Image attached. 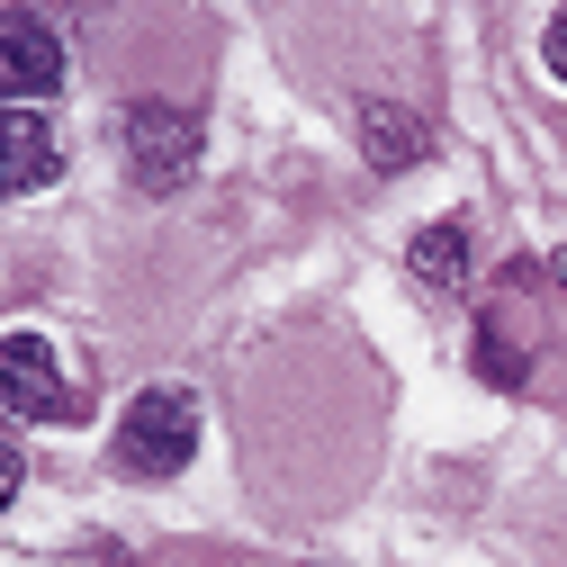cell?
Listing matches in <instances>:
<instances>
[{
  "instance_id": "2",
  "label": "cell",
  "mask_w": 567,
  "mask_h": 567,
  "mask_svg": "<svg viewBox=\"0 0 567 567\" xmlns=\"http://www.w3.org/2000/svg\"><path fill=\"white\" fill-rule=\"evenodd\" d=\"M126 172H135V189L172 198L198 172V117L172 109V100H135L126 109Z\"/></svg>"
},
{
  "instance_id": "5",
  "label": "cell",
  "mask_w": 567,
  "mask_h": 567,
  "mask_svg": "<svg viewBox=\"0 0 567 567\" xmlns=\"http://www.w3.org/2000/svg\"><path fill=\"white\" fill-rule=\"evenodd\" d=\"M63 172V145H54V117L37 109H0V198H28Z\"/></svg>"
},
{
  "instance_id": "1",
  "label": "cell",
  "mask_w": 567,
  "mask_h": 567,
  "mask_svg": "<svg viewBox=\"0 0 567 567\" xmlns=\"http://www.w3.org/2000/svg\"><path fill=\"white\" fill-rule=\"evenodd\" d=\"M109 460H117V477H181L198 460V396L189 388H145L126 405Z\"/></svg>"
},
{
  "instance_id": "8",
  "label": "cell",
  "mask_w": 567,
  "mask_h": 567,
  "mask_svg": "<svg viewBox=\"0 0 567 567\" xmlns=\"http://www.w3.org/2000/svg\"><path fill=\"white\" fill-rule=\"evenodd\" d=\"M468 361H477V379H495V388H523V379H532V361H523L495 324H477V351H468Z\"/></svg>"
},
{
  "instance_id": "4",
  "label": "cell",
  "mask_w": 567,
  "mask_h": 567,
  "mask_svg": "<svg viewBox=\"0 0 567 567\" xmlns=\"http://www.w3.org/2000/svg\"><path fill=\"white\" fill-rule=\"evenodd\" d=\"M82 396L63 388V370H54V342H37V333H0V414L10 423H63Z\"/></svg>"
},
{
  "instance_id": "10",
  "label": "cell",
  "mask_w": 567,
  "mask_h": 567,
  "mask_svg": "<svg viewBox=\"0 0 567 567\" xmlns=\"http://www.w3.org/2000/svg\"><path fill=\"white\" fill-rule=\"evenodd\" d=\"M540 54H549V73H558V82H567V10H558V19H549V37H540Z\"/></svg>"
},
{
  "instance_id": "6",
  "label": "cell",
  "mask_w": 567,
  "mask_h": 567,
  "mask_svg": "<svg viewBox=\"0 0 567 567\" xmlns=\"http://www.w3.org/2000/svg\"><path fill=\"white\" fill-rule=\"evenodd\" d=\"M361 154H370V172H414L433 154V135H423V117H405L396 100H361Z\"/></svg>"
},
{
  "instance_id": "9",
  "label": "cell",
  "mask_w": 567,
  "mask_h": 567,
  "mask_svg": "<svg viewBox=\"0 0 567 567\" xmlns=\"http://www.w3.org/2000/svg\"><path fill=\"white\" fill-rule=\"evenodd\" d=\"M10 495H19V442L0 433V514H10Z\"/></svg>"
},
{
  "instance_id": "3",
  "label": "cell",
  "mask_w": 567,
  "mask_h": 567,
  "mask_svg": "<svg viewBox=\"0 0 567 567\" xmlns=\"http://www.w3.org/2000/svg\"><path fill=\"white\" fill-rule=\"evenodd\" d=\"M63 91V37L37 10H0V109H37Z\"/></svg>"
},
{
  "instance_id": "7",
  "label": "cell",
  "mask_w": 567,
  "mask_h": 567,
  "mask_svg": "<svg viewBox=\"0 0 567 567\" xmlns=\"http://www.w3.org/2000/svg\"><path fill=\"white\" fill-rule=\"evenodd\" d=\"M405 261H414V289H433V298H460V289H468V226H460V217L423 226Z\"/></svg>"
},
{
  "instance_id": "11",
  "label": "cell",
  "mask_w": 567,
  "mask_h": 567,
  "mask_svg": "<svg viewBox=\"0 0 567 567\" xmlns=\"http://www.w3.org/2000/svg\"><path fill=\"white\" fill-rule=\"evenodd\" d=\"M558 289H567V244H558Z\"/></svg>"
}]
</instances>
